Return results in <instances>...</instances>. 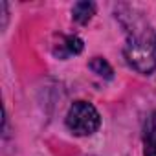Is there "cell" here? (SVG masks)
I'll return each mask as SVG.
<instances>
[{
  "label": "cell",
  "mask_w": 156,
  "mask_h": 156,
  "mask_svg": "<svg viewBox=\"0 0 156 156\" xmlns=\"http://www.w3.org/2000/svg\"><path fill=\"white\" fill-rule=\"evenodd\" d=\"M94 11H96V6L92 2H77L72 9V17L75 22L79 24H87L92 17H94Z\"/></svg>",
  "instance_id": "5"
},
{
  "label": "cell",
  "mask_w": 156,
  "mask_h": 156,
  "mask_svg": "<svg viewBox=\"0 0 156 156\" xmlns=\"http://www.w3.org/2000/svg\"><path fill=\"white\" fill-rule=\"evenodd\" d=\"M83 51V41L77 35H61L59 42L53 44V55L59 59H66L70 55H79Z\"/></svg>",
  "instance_id": "3"
},
{
  "label": "cell",
  "mask_w": 156,
  "mask_h": 156,
  "mask_svg": "<svg viewBox=\"0 0 156 156\" xmlns=\"http://www.w3.org/2000/svg\"><path fill=\"white\" fill-rule=\"evenodd\" d=\"M127 31L123 55L138 73L149 75L156 70V33L138 15H119Z\"/></svg>",
  "instance_id": "1"
},
{
  "label": "cell",
  "mask_w": 156,
  "mask_h": 156,
  "mask_svg": "<svg viewBox=\"0 0 156 156\" xmlns=\"http://www.w3.org/2000/svg\"><path fill=\"white\" fill-rule=\"evenodd\" d=\"M143 156H156V112H152L143 129Z\"/></svg>",
  "instance_id": "4"
},
{
  "label": "cell",
  "mask_w": 156,
  "mask_h": 156,
  "mask_svg": "<svg viewBox=\"0 0 156 156\" xmlns=\"http://www.w3.org/2000/svg\"><path fill=\"white\" fill-rule=\"evenodd\" d=\"M90 70L94 73H98L99 77H105V79H112V68L110 64L103 59V57H94L90 61Z\"/></svg>",
  "instance_id": "6"
},
{
  "label": "cell",
  "mask_w": 156,
  "mask_h": 156,
  "mask_svg": "<svg viewBox=\"0 0 156 156\" xmlns=\"http://www.w3.org/2000/svg\"><path fill=\"white\" fill-rule=\"evenodd\" d=\"M101 125L99 112L88 101H75L66 114V127L75 136H90Z\"/></svg>",
  "instance_id": "2"
}]
</instances>
